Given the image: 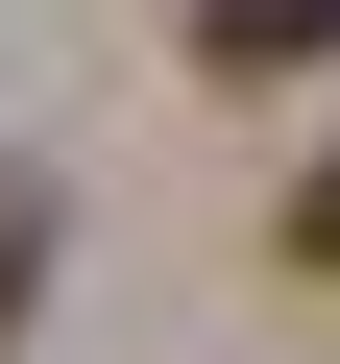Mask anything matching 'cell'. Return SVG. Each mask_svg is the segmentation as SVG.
<instances>
[{"instance_id": "3957f363", "label": "cell", "mask_w": 340, "mask_h": 364, "mask_svg": "<svg viewBox=\"0 0 340 364\" xmlns=\"http://www.w3.org/2000/svg\"><path fill=\"white\" fill-rule=\"evenodd\" d=\"M25 267H49V195H0V316H25Z\"/></svg>"}, {"instance_id": "7a4b0ae2", "label": "cell", "mask_w": 340, "mask_h": 364, "mask_svg": "<svg viewBox=\"0 0 340 364\" xmlns=\"http://www.w3.org/2000/svg\"><path fill=\"white\" fill-rule=\"evenodd\" d=\"M292 267H316V291H340V170H292Z\"/></svg>"}, {"instance_id": "6da1fadb", "label": "cell", "mask_w": 340, "mask_h": 364, "mask_svg": "<svg viewBox=\"0 0 340 364\" xmlns=\"http://www.w3.org/2000/svg\"><path fill=\"white\" fill-rule=\"evenodd\" d=\"M195 49H219V73H316V49H340V0H195Z\"/></svg>"}]
</instances>
